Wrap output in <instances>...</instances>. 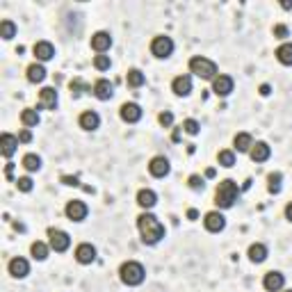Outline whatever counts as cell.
<instances>
[{"label": "cell", "instance_id": "obj_1", "mask_svg": "<svg viewBox=\"0 0 292 292\" xmlns=\"http://www.w3.org/2000/svg\"><path fill=\"white\" fill-rule=\"evenodd\" d=\"M137 228L142 233L144 244H158L164 238V226L158 222V217H153L151 213H142L137 217Z\"/></svg>", "mask_w": 292, "mask_h": 292}, {"label": "cell", "instance_id": "obj_2", "mask_svg": "<svg viewBox=\"0 0 292 292\" xmlns=\"http://www.w3.org/2000/svg\"><path fill=\"white\" fill-rule=\"evenodd\" d=\"M240 197V187L235 180L226 178L217 185V192H215V203H217V208H233V203L238 201Z\"/></svg>", "mask_w": 292, "mask_h": 292}, {"label": "cell", "instance_id": "obj_3", "mask_svg": "<svg viewBox=\"0 0 292 292\" xmlns=\"http://www.w3.org/2000/svg\"><path fill=\"white\" fill-rule=\"evenodd\" d=\"M189 71H192L194 75H199V78H203V80L217 78V64H215L213 60H208V57H201V55H197V57L189 60Z\"/></svg>", "mask_w": 292, "mask_h": 292}, {"label": "cell", "instance_id": "obj_4", "mask_svg": "<svg viewBox=\"0 0 292 292\" xmlns=\"http://www.w3.org/2000/svg\"><path fill=\"white\" fill-rule=\"evenodd\" d=\"M119 276H121V281H124L126 285H139V283L144 281V276H146V272H144V267L139 265V262L128 260V262L121 265Z\"/></svg>", "mask_w": 292, "mask_h": 292}, {"label": "cell", "instance_id": "obj_5", "mask_svg": "<svg viewBox=\"0 0 292 292\" xmlns=\"http://www.w3.org/2000/svg\"><path fill=\"white\" fill-rule=\"evenodd\" d=\"M151 53L155 55V57H160V60H164V57H169V55L173 53V41L171 37H155L153 41H151Z\"/></svg>", "mask_w": 292, "mask_h": 292}, {"label": "cell", "instance_id": "obj_6", "mask_svg": "<svg viewBox=\"0 0 292 292\" xmlns=\"http://www.w3.org/2000/svg\"><path fill=\"white\" fill-rule=\"evenodd\" d=\"M48 238H50V249H53V251H57V253L66 251V249H69V244H71L69 233L60 231V228H50Z\"/></svg>", "mask_w": 292, "mask_h": 292}, {"label": "cell", "instance_id": "obj_7", "mask_svg": "<svg viewBox=\"0 0 292 292\" xmlns=\"http://www.w3.org/2000/svg\"><path fill=\"white\" fill-rule=\"evenodd\" d=\"M119 114L126 124H137V121L142 119V108H139L137 103H124L119 110Z\"/></svg>", "mask_w": 292, "mask_h": 292}, {"label": "cell", "instance_id": "obj_8", "mask_svg": "<svg viewBox=\"0 0 292 292\" xmlns=\"http://www.w3.org/2000/svg\"><path fill=\"white\" fill-rule=\"evenodd\" d=\"M75 260H78L80 265H91V262L96 260V249L91 247L89 242L78 244V249H75Z\"/></svg>", "mask_w": 292, "mask_h": 292}, {"label": "cell", "instance_id": "obj_9", "mask_svg": "<svg viewBox=\"0 0 292 292\" xmlns=\"http://www.w3.org/2000/svg\"><path fill=\"white\" fill-rule=\"evenodd\" d=\"M169 160L164 158V155H155L153 160H151V164H149V171H151V176H155V178H164L169 173Z\"/></svg>", "mask_w": 292, "mask_h": 292}, {"label": "cell", "instance_id": "obj_10", "mask_svg": "<svg viewBox=\"0 0 292 292\" xmlns=\"http://www.w3.org/2000/svg\"><path fill=\"white\" fill-rule=\"evenodd\" d=\"M66 217L73 219V222H82V219L87 217V206H84L82 201H78V199L69 201L66 203Z\"/></svg>", "mask_w": 292, "mask_h": 292}, {"label": "cell", "instance_id": "obj_11", "mask_svg": "<svg viewBox=\"0 0 292 292\" xmlns=\"http://www.w3.org/2000/svg\"><path fill=\"white\" fill-rule=\"evenodd\" d=\"M262 285L267 292H278L283 285H285V276L281 272H267L265 278H262Z\"/></svg>", "mask_w": 292, "mask_h": 292}, {"label": "cell", "instance_id": "obj_12", "mask_svg": "<svg viewBox=\"0 0 292 292\" xmlns=\"http://www.w3.org/2000/svg\"><path fill=\"white\" fill-rule=\"evenodd\" d=\"M91 94L99 101H110L114 94V84L110 82V80H96V84L91 87Z\"/></svg>", "mask_w": 292, "mask_h": 292}, {"label": "cell", "instance_id": "obj_13", "mask_svg": "<svg viewBox=\"0 0 292 292\" xmlns=\"http://www.w3.org/2000/svg\"><path fill=\"white\" fill-rule=\"evenodd\" d=\"M213 91L217 96H228L233 91V78L231 75H217V78L213 80Z\"/></svg>", "mask_w": 292, "mask_h": 292}, {"label": "cell", "instance_id": "obj_14", "mask_svg": "<svg viewBox=\"0 0 292 292\" xmlns=\"http://www.w3.org/2000/svg\"><path fill=\"white\" fill-rule=\"evenodd\" d=\"M203 224H206V228H208L210 233H219V231H224V226H226V219H224V215H222V213L213 210V213L206 215Z\"/></svg>", "mask_w": 292, "mask_h": 292}, {"label": "cell", "instance_id": "obj_15", "mask_svg": "<svg viewBox=\"0 0 292 292\" xmlns=\"http://www.w3.org/2000/svg\"><path fill=\"white\" fill-rule=\"evenodd\" d=\"M171 89H173L176 96H187L189 91H192V78H189V75H178V78H173Z\"/></svg>", "mask_w": 292, "mask_h": 292}, {"label": "cell", "instance_id": "obj_16", "mask_svg": "<svg viewBox=\"0 0 292 292\" xmlns=\"http://www.w3.org/2000/svg\"><path fill=\"white\" fill-rule=\"evenodd\" d=\"M16 146H19V137H14V135H10V133H5L0 137V151H3L5 158H12V155L16 153Z\"/></svg>", "mask_w": 292, "mask_h": 292}, {"label": "cell", "instance_id": "obj_17", "mask_svg": "<svg viewBox=\"0 0 292 292\" xmlns=\"http://www.w3.org/2000/svg\"><path fill=\"white\" fill-rule=\"evenodd\" d=\"M110 46H112L110 32H96V35L91 37V48H94L96 53H105V50H110Z\"/></svg>", "mask_w": 292, "mask_h": 292}, {"label": "cell", "instance_id": "obj_18", "mask_svg": "<svg viewBox=\"0 0 292 292\" xmlns=\"http://www.w3.org/2000/svg\"><path fill=\"white\" fill-rule=\"evenodd\" d=\"M32 50H35V55H37V60L39 62H48V60L55 57V48H53V44H48V41H37Z\"/></svg>", "mask_w": 292, "mask_h": 292}, {"label": "cell", "instance_id": "obj_19", "mask_svg": "<svg viewBox=\"0 0 292 292\" xmlns=\"http://www.w3.org/2000/svg\"><path fill=\"white\" fill-rule=\"evenodd\" d=\"M249 153H251L253 162H265V160H269V155H272V149H269L265 142H256Z\"/></svg>", "mask_w": 292, "mask_h": 292}, {"label": "cell", "instance_id": "obj_20", "mask_svg": "<svg viewBox=\"0 0 292 292\" xmlns=\"http://www.w3.org/2000/svg\"><path fill=\"white\" fill-rule=\"evenodd\" d=\"M28 272H30V265H28L25 258H14V260H10V274L14 278L28 276Z\"/></svg>", "mask_w": 292, "mask_h": 292}, {"label": "cell", "instance_id": "obj_21", "mask_svg": "<svg viewBox=\"0 0 292 292\" xmlns=\"http://www.w3.org/2000/svg\"><path fill=\"white\" fill-rule=\"evenodd\" d=\"M101 126V117L96 112H82L80 114V128L82 130H96Z\"/></svg>", "mask_w": 292, "mask_h": 292}, {"label": "cell", "instance_id": "obj_22", "mask_svg": "<svg viewBox=\"0 0 292 292\" xmlns=\"http://www.w3.org/2000/svg\"><path fill=\"white\" fill-rule=\"evenodd\" d=\"M137 203L142 206V208H153L155 203H158V194L153 192V189H139L137 192Z\"/></svg>", "mask_w": 292, "mask_h": 292}, {"label": "cell", "instance_id": "obj_23", "mask_svg": "<svg viewBox=\"0 0 292 292\" xmlns=\"http://www.w3.org/2000/svg\"><path fill=\"white\" fill-rule=\"evenodd\" d=\"M41 108H46V110L57 108V91L53 87H44L41 89Z\"/></svg>", "mask_w": 292, "mask_h": 292}, {"label": "cell", "instance_id": "obj_24", "mask_svg": "<svg viewBox=\"0 0 292 292\" xmlns=\"http://www.w3.org/2000/svg\"><path fill=\"white\" fill-rule=\"evenodd\" d=\"M233 144H235V149H238L240 153H247V151H251L253 139H251V135H249V133H240V135H235Z\"/></svg>", "mask_w": 292, "mask_h": 292}, {"label": "cell", "instance_id": "obj_25", "mask_svg": "<svg viewBox=\"0 0 292 292\" xmlns=\"http://www.w3.org/2000/svg\"><path fill=\"white\" fill-rule=\"evenodd\" d=\"M276 60L285 66H292V44H281L276 48Z\"/></svg>", "mask_w": 292, "mask_h": 292}, {"label": "cell", "instance_id": "obj_26", "mask_svg": "<svg viewBox=\"0 0 292 292\" xmlns=\"http://www.w3.org/2000/svg\"><path fill=\"white\" fill-rule=\"evenodd\" d=\"M267 258V247L265 244H251L249 247V260L251 262H262Z\"/></svg>", "mask_w": 292, "mask_h": 292}, {"label": "cell", "instance_id": "obj_27", "mask_svg": "<svg viewBox=\"0 0 292 292\" xmlns=\"http://www.w3.org/2000/svg\"><path fill=\"white\" fill-rule=\"evenodd\" d=\"M126 82H128V87H135V89H137V87H142V84L146 82V75L139 69H130L128 75H126Z\"/></svg>", "mask_w": 292, "mask_h": 292}, {"label": "cell", "instance_id": "obj_28", "mask_svg": "<svg viewBox=\"0 0 292 292\" xmlns=\"http://www.w3.org/2000/svg\"><path fill=\"white\" fill-rule=\"evenodd\" d=\"M44 78H46V69L41 64H30L28 66V80L30 82H44Z\"/></svg>", "mask_w": 292, "mask_h": 292}, {"label": "cell", "instance_id": "obj_29", "mask_svg": "<svg viewBox=\"0 0 292 292\" xmlns=\"http://www.w3.org/2000/svg\"><path fill=\"white\" fill-rule=\"evenodd\" d=\"M21 121H23L25 128H32V126L39 124V114H37V110L28 108V110H23V112H21Z\"/></svg>", "mask_w": 292, "mask_h": 292}, {"label": "cell", "instance_id": "obj_30", "mask_svg": "<svg viewBox=\"0 0 292 292\" xmlns=\"http://www.w3.org/2000/svg\"><path fill=\"white\" fill-rule=\"evenodd\" d=\"M23 167L28 169V171H39V169H41V158H39V155H35V153H28L23 158Z\"/></svg>", "mask_w": 292, "mask_h": 292}, {"label": "cell", "instance_id": "obj_31", "mask_svg": "<svg viewBox=\"0 0 292 292\" xmlns=\"http://www.w3.org/2000/svg\"><path fill=\"white\" fill-rule=\"evenodd\" d=\"M30 251H32V258H35V260H46V258H48V247H46L44 242H35L30 247Z\"/></svg>", "mask_w": 292, "mask_h": 292}, {"label": "cell", "instance_id": "obj_32", "mask_svg": "<svg viewBox=\"0 0 292 292\" xmlns=\"http://www.w3.org/2000/svg\"><path fill=\"white\" fill-rule=\"evenodd\" d=\"M281 180H283V176H281V173H269V176H267V189H269V192H272V194H278V192H281Z\"/></svg>", "mask_w": 292, "mask_h": 292}, {"label": "cell", "instance_id": "obj_33", "mask_svg": "<svg viewBox=\"0 0 292 292\" xmlns=\"http://www.w3.org/2000/svg\"><path fill=\"white\" fill-rule=\"evenodd\" d=\"M14 35H16V25L12 23V21H3V23H0V37H3V39H12Z\"/></svg>", "mask_w": 292, "mask_h": 292}, {"label": "cell", "instance_id": "obj_34", "mask_svg": "<svg viewBox=\"0 0 292 292\" xmlns=\"http://www.w3.org/2000/svg\"><path fill=\"white\" fill-rule=\"evenodd\" d=\"M217 160H219L222 167H233V164H235V155H233V151H219Z\"/></svg>", "mask_w": 292, "mask_h": 292}, {"label": "cell", "instance_id": "obj_35", "mask_svg": "<svg viewBox=\"0 0 292 292\" xmlns=\"http://www.w3.org/2000/svg\"><path fill=\"white\" fill-rule=\"evenodd\" d=\"M94 66L99 71H108L110 69V57H108V55H96V57H94Z\"/></svg>", "mask_w": 292, "mask_h": 292}, {"label": "cell", "instance_id": "obj_36", "mask_svg": "<svg viewBox=\"0 0 292 292\" xmlns=\"http://www.w3.org/2000/svg\"><path fill=\"white\" fill-rule=\"evenodd\" d=\"M16 187H19L21 192H32V178H28V176L19 178L16 180Z\"/></svg>", "mask_w": 292, "mask_h": 292}, {"label": "cell", "instance_id": "obj_37", "mask_svg": "<svg viewBox=\"0 0 292 292\" xmlns=\"http://www.w3.org/2000/svg\"><path fill=\"white\" fill-rule=\"evenodd\" d=\"M183 128H185V133H187V135H199V128H201V126H199V121L187 119L183 124Z\"/></svg>", "mask_w": 292, "mask_h": 292}, {"label": "cell", "instance_id": "obj_38", "mask_svg": "<svg viewBox=\"0 0 292 292\" xmlns=\"http://www.w3.org/2000/svg\"><path fill=\"white\" fill-rule=\"evenodd\" d=\"M158 121H160V124L164 126V128H169V126L173 124V114H171V112H160Z\"/></svg>", "mask_w": 292, "mask_h": 292}, {"label": "cell", "instance_id": "obj_39", "mask_svg": "<svg viewBox=\"0 0 292 292\" xmlns=\"http://www.w3.org/2000/svg\"><path fill=\"white\" fill-rule=\"evenodd\" d=\"M80 89H89V87H84V84L80 82V80H73V82H71V94H73V96H80Z\"/></svg>", "mask_w": 292, "mask_h": 292}, {"label": "cell", "instance_id": "obj_40", "mask_svg": "<svg viewBox=\"0 0 292 292\" xmlns=\"http://www.w3.org/2000/svg\"><path fill=\"white\" fill-rule=\"evenodd\" d=\"M189 187L192 189H203V178H199V176H189Z\"/></svg>", "mask_w": 292, "mask_h": 292}, {"label": "cell", "instance_id": "obj_41", "mask_svg": "<svg viewBox=\"0 0 292 292\" xmlns=\"http://www.w3.org/2000/svg\"><path fill=\"white\" fill-rule=\"evenodd\" d=\"M19 142H23V144H28V142H32V133H30V128H23L19 133Z\"/></svg>", "mask_w": 292, "mask_h": 292}, {"label": "cell", "instance_id": "obj_42", "mask_svg": "<svg viewBox=\"0 0 292 292\" xmlns=\"http://www.w3.org/2000/svg\"><path fill=\"white\" fill-rule=\"evenodd\" d=\"M274 37H278V39L287 37V28H285V25H276V28H274Z\"/></svg>", "mask_w": 292, "mask_h": 292}, {"label": "cell", "instance_id": "obj_43", "mask_svg": "<svg viewBox=\"0 0 292 292\" xmlns=\"http://www.w3.org/2000/svg\"><path fill=\"white\" fill-rule=\"evenodd\" d=\"M62 183L64 185H80V180L75 176H62Z\"/></svg>", "mask_w": 292, "mask_h": 292}, {"label": "cell", "instance_id": "obj_44", "mask_svg": "<svg viewBox=\"0 0 292 292\" xmlns=\"http://www.w3.org/2000/svg\"><path fill=\"white\" fill-rule=\"evenodd\" d=\"M269 91H272L269 84H260V96H269Z\"/></svg>", "mask_w": 292, "mask_h": 292}, {"label": "cell", "instance_id": "obj_45", "mask_svg": "<svg viewBox=\"0 0 292 292\" xmlns=\"http://www.w3.org/2000/svg\"><path fill=\"white\" fill-rule=\"evenodd\" d=\"M285 217L292 222V203H287V206H285Z\"/></svg>", "mask_w": 292, "mask_h": 292}, {"label": "cell", "instance_id": "obj_46", "mask_svg": "<svg viewBox=\"0 0 292 292\" xmlns=\"http://www.w3.org/2000/svg\"><path fill=\"white\" fill-rule=\"evenodd\" d=\"M12 171H14V164H7V167H5V173H7V178H12Z\"/></svg>", "mask_w": 292, "mask_h": 292}, {"label": "cell", "instance_id": "obj_47", "mask_svg": "<svg viewBox=\"0 0 292 292\" xmlns=\"http://www.w3.org/2000/svg\"><path fill=\"white\" fill-rule=\"evenodd\" d=\"M187 217H189V219H197L199 213H197V210H187Z\"/></svg>", "mask_w": 292, "mask_h": 292}, {"label": "cell", "instance_id": "obj_48", "mask_svg": "<svg viewBox=\"0 0 292 292\" xmlns=\"http://www.w3.org/2000/svg\"><path fill=\"white\" fill-rule=\"evenodd\" d=\"M283 10H292V3H281Z\"/></svg>", "mask_w": 292, "mask_h": 292}, {"label": "cell", "instance_id": "obj_49", "mask_svg": "<svg viewBox=\"0 0 292 292\" xmlns=\"http://www.w3.org/2000/svg\"><path fill=\"white\" fill-rule=\"evenodd\" d=\"M287 292H292V290H287Z\"/></svg>", "mask_w": 292, "mask_h": 292}]
</instances>
